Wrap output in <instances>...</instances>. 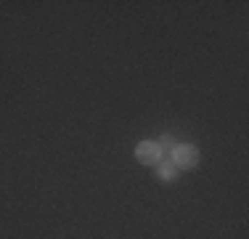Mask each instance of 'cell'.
Masks as SVG:
<instances>
[{"instance_id":"2","label":"cell","mask_w":249,"mask_h":239,"mask_svg":"<svg viewBox=\"0 0 249 239\" xmlns=\"http://www.w3.org/2000/svg\"><path fill=\"white\" fill-rule=\"evenodd\" d=\"M135 157H138L141 165H157L159 159H164L157 141H141L138 146H135Z\"/></svg>"},{"instance_id":"1","label":"cell","mask_w":249,"mask_h":239,"mask_svg":"<svg viewBox=\"0 0 249 239\" xmlns=\"http://www.w3.org/2000/svg\"><path fill=\"white\" fill-rule=\"evenodd\" d=\"M170 162L175 167H194L199 162V149L191 146V143H178L170 152Z\"/></svg>"},{"instance_id":"4","label":"cell","mask_w":249,"mask_h":239,"mask_svg":"<svg viewBox=\"0 0 249 239\" xmlns=\"http://www.w3.org/2000/svg\"><path fill=\"white\" fill-rule=\"evenodd\" d=\"M157 143H159V149H162V157H167V154H170V152H173V149L178 146L175 139H173V133H164V136H162V139H159Z\"/></svg>"},{"instance_id":"3","label":"cell","mask_w":249,"mask_h":239,"mask_svg":"<svg viewBox=\"0 0 249 239\" xmlns=\"http://www.w3.org/2000/svg\"><path fill=\"white\" fill-rule=\"evenodd\" d=\"M157 176L162 178V181H173V178L178 176V167L170 162V157H164V159L157 162Z\"/></svg>"}]
</instances>
